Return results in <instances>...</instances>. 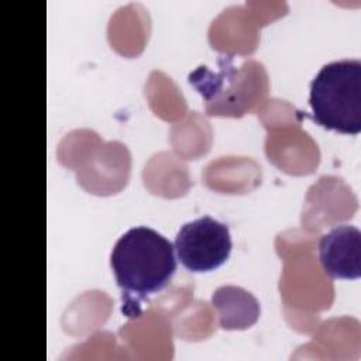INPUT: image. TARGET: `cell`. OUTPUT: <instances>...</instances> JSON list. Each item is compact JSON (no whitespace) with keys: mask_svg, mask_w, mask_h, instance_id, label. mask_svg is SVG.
I'll return each instance as SVG.
<instances>
[{"mask_svg":"<svg viewBox=\"0 0 361 361\" xmlns=\"http://www.w3.org/2000/svg\"><path fill=\"white\" fill-rule=\"evenodd\" d=\"M110 265L124 292L144 298L169 283L176 271L175 247L154 228L133 227L116 241Z\"/></svg>","mask_w":361,"mask_h":361,"instance_id":"6da1fadb","label":"cell"},{"mask_svg":"<svg viewBox=\"0 0 361 361\" xmlns=\"http://www.w3.org/2000/svg\"><path fill=\"white\" fill-rule=\"evenodd\" d=\"M313 118L327 130L355 135L361 131V62L326 63L310 83Z\"/></svg>","mask_w":361,"mask_h":361,"instance_id":"7a4b0ae2","label":"cell"},{"mask_svg":"<svg viewBox=\"0 0 361 361\" xmlns=\"http://www.w3.org/2000/svg\"><path fill=\"white\" fill-rule=\"evenodd\" d=\"M178 259L192 272H209L219 268L230 255L233 243L228 227L210 217L203 216L185 223L175 244Z\"/></svg>","mask_w":361,"mask_h":361,"instance_id":"3957f363","label":"cell"},{"mask_svg":"<svg viewBox=\"0 0 361 361\" xmlns=\"http://www.w3.org/2000/svg\"><path fill=\"white\" fill-rule=\"evenodd\" d=\"M319 258L331 278L357 279L361 275V233L355 226L341 224L323 234Z\"/></svg>","mask_w":361,"mask_h":361,"instance_id":"277c9868","label":"cell"},{"mask_svg":"<svg viewBox=\"0 0 361 361\" xmlns=\"http://www.w3.org/2000/svg\"><path fill=\"white\" fill-rule=\"evenodd\" d=\"M212 305L217 310L224 330H243L252 326L259 316V303L252 293L240 286H220L212 295Z\"/></svg>","mask_w":361,"mask_h":361,"instance_id":"5b68a950","label":"cell"}]
</instances>
